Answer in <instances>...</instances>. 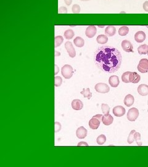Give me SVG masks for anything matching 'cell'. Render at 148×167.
Wrapping results in <instances>:
<instances>
[{"mask_svg": "<svg viewBox=\"0 0 148 167\" xmlns=\"http://www.w3.org/2000/svg\"><path fill=\"white\" fill-rule=\"evenodd\" d=\"M113 113L117 117L123 116L125 114V109L122 106H116L113 109Z\"/></svg>", "mask_w": 148, "mask_h": 167, "instance_id": "9", "label": "cell"}, {"mask_svg": "<svg viewBox=\"0 0 148 167\" xmlns=\"http://www.w3.org/2000/svg\"><path fill=\"white\" fill-rule=\"evenodd\" d=\"M134 138H135V140L136 141V144H137V146H142V142L141 140V134H140V133L136 132L134 134Z\"/></svg>", "mask_w": 148, "mask_h": 167, "instance_id": "28", "label": "cell"}, {"mask_svg": "<svg viewBox=\"0 0 148 167\" xmlns=\"http://www.w3.org/2000/svg\"><path fill=\"white\" fill-rule=\"evenodd\" d=\"M122 48L126 52H133V45L130 41L127 40H125L122 41Z\"/></svg>", "mask_w": 148, "mask_h": 167, "instance_id": "7", "label": "cell"}, {"mask_svg": "<svg viewBox=\"0 0 148 167\" xmlns=\"http://www.w3.org/2000/svg\"><path fill=\"white\" fill-rule=\"evenodd\" d=\"M80 94L85 98H87L89 100L92 97V93L90 92V89L89 88L83 89V90L80 92Z\"/></svg>", "mask_w": 148, "mask_h": 167, "instance_id": "22", "label": "cell"}, {"mask_svg": "<svg viewBox=\"0 0 148 167\" xmlns=\"http://www.w3.org/2000/svg\"><path fill=\"white\" fill-rule=\"evenodd\" d=\"M93 58L96 66L107 74L115 73L120 68L122 62L120 51L111 46L99 47L94 52Z\"/></svg>", "mask_w": 148, "mask_h": 167, "instance_id": "1", "label": "cell"}, {"mask_svg": "<svg viewBox=\"0 0 148 167\" xmlns=\"http://www.w3.org/2000/svg\"><path fill=\"white\" fill-rule=\"evenodd\" d=\"M109 83L112 87H118L120 84L119 78L117 75H112L109 77Z\"/></svg>", "mask_w": 148, "mask_h": 167, "instance_id": "16", "label": "cell"}, {"mask_svg": "<svg viewBox=\"0 0 148 167\" xmlns=\"http://www.w3.org/2000/svg\"><path fill=\"white\" fill-rule=\"evenodd\" d=\"M64 3H66V5L70 6L72 3V0H64Z\"/></svg>", "mask_w": 148, "mask_h": 167, "instance_id": "38", "label": "cell"}, {"mask_svg": "<svg viewBox=\"0 0 148 167\" xmlns=\"http://www.w3.org/2000/svg\"><path fill=\"white\" fill-rule=\"evenodd\" d=\"M139 116V111L137 108H132L127 113V118L130 121H135Z\"/></svg>", "mask_w": 148, "mask_h": 167, "instance_id": "4", "label": "cell"}, {"mask_svg": "<svg viewBox=\"0 0 148 167\" xmlns=\"http://www.w3.org/2000/svg\"><path fill=\"white\" fill-rule=\"evenodd\" d=\"M75 35V33L72 29H68L64 32V37L66 38L67 40H70Z\"/></svg>", "mask_w": 148, "mask_h": 167, "instance_id": "23", "label": "cell"}, {"mask_svg": "<svg viewBox=\"0 0 148 167\" xmlns=\"http://www.w3.org/2000/svg\"><path fill=\"white\" fill-rule=\"evenodd\" d=\"M140 79H141V76L137 73L135 72V78H134V81L133 84H137L140 81Z\"/></svg>", "mask_w": 148, "mask_h": 167, "instance_id": "33", "label": "cell"}, {"mask_svg": "<svg viewBox=\"0 0 148 167\" xmlns=\"http://www.w3.org/2000/svg\"><path fill=\"white\" fill-rule=\"evenodd\" d=\"M147 105H148V101H147Z\"/></svg>", "mask_w": 148, "mask_h": 167, "instance_id": "44", "label": "cell"}, {"mask_svg": "<svg viewBox=\"0 0 148 167\" xmlns=\"http://www.w3.org/2000/svg\"><path fill=\"white\" fill-rule=\"evenodd\" d=\"M59 13H62V14H67V7L64 6H61L59 8Z\"/></svg>", "mask_w": 148, "mask_h": 167, "instance_id": "35", "label": "cell"}, {"mask_svg": "<svg viewBox=\"0 0 148 167\" xmlns=\"http://www.w3.org/2000/svg\"><path fill=\"white\" fill-rule=\"evenodd\" d=\"M134 78H135V72H130V82H133L134 81Z\"/></svg>", "mask_w": 148, "mask_h": 167, "instance_id": "36", "label": "cell"}, {"mask_svg": "<svg viewBox=\"0 0 148 167\" xmlns=\"http://www.w3.org/2000/svg\"><path fill=\"white\" fill-rule=\"evenodd\" d=\"M74 43L76 47H83L85 45V40L80 37H77L74 40Z\"/></svg>", "mask_w": 148, "mask_h": 167, "instance_id": "19", "label": "cell"}, {"mask_svg": "<svg viewBox=\"0 0 148 167\" xmlns=\"http://www.w3.org/2000/svg\"><path fill=\"white\" fill-rule=\"evenodd\" d=\"M138 70L141 73H146L148 71V59H141L138 65Z\"/></svg>", "mask_w": 148, "mask_h": 167, "instance_id": "3", "label": "cell"}, {"mask_svg": "<svg viewBox=\"0 0 148 167\" xmlns=\"http://www.w3.org/2000/svg\"><path fill=\"white\" fill-rule=\"evenodd\" d=\"M78 146H88V144H87L86 142H80L78 144Z\"/></svg>", "mask_w": 148, "mask_h": 167, "instance_id": "40", "label": "cell"}, {"mask_svg": "<svg viewBox=\"0 0 148 167\" xmlns=\"http://www.w3.org/2000/svg\"><path fill=\"white\" fill-rule=\"evenodd\" d=\"M102 116H103V115H96L95 116H94L93 118H97L99 120L102 121Z\"/></svg>", "mask_w": 148, "mask_h": 167, "instance_id": "39", "label": "cell"}, {"mask_svg": "<svg viewBox=\"0 0 148 167\" xmlns=\"http://www.w3.org/2000/svg\"><path fill=\"white\" fill-rule=\"evenodd\" d=\"M135 102V98L131 94H128L126 97H125L124 99V104L125 105L127 106V107H131L133 104H134Z\"/></svg>", "mask_w": 148, "mask_h": 167, "instance_id": "17", "label": "cell"}, {"mask_svg": "<svg viewBox=\"0 0 148 167\" xmlns=\"http://www.w3.org/2000/svg\"><path fill=\"white\" fill-rule=\"evenodd\" d=\"M129 32V29L127 26H122L119 30V35L120 36L127 35Z\"/></svg>", "mask_w": 148, "mask_h": 167, "instance_id": "24", "label": "cell"}, {"mask_svg": "<svg viewBox=\"0 0 148 167\" xmlns=\"http://www.w3.org/2000/svg\"><path fill=\"white\" fill-rule=\"evenodd\" d=\"M80 1H90V0H80Z\"/></svg>", "mask_w": 148, "mask_h": 167, "instance_id": "43", "label": "cell"}, {"mask_svg": "<svg viewBox=\"0 0 148 167\" xmlns=\"http://www.w3.org/2000/svg\"><path fill=\"white\" fill-rule=\"evenodd\" d=\"M113 121V117L110 114H104V115L102 117V123L106 126H109L112 124Z\"/></svg>", "mask_w": 148, "mask_h": 167, "instance_id": "11", "label": "cell"}, {"mask_svg": "<svg viewBox=\"0 0 148 167\" xmlns=\"http://www.w3.org/2000/svg\"><path fill=\"white\" fill-rule=\"evenodd\" d=\"M54 41H55V48H57L62 45L64 41V38L62 36H56L55 37Z\"/></svg>", "mask_w": 148, "mask_h": 167, "instance_id": "26", "label": "cell"}, {"mask_svg": "<svg viewBox=\"0 0 148 167\" xmlns=\"http://www.w3.org/2000/svg\"><path fill=\"white\" fill-rule=\"evenodd\" d=\"M96 41L99 44H106L108 41V37L106 35H100L97 37Z\"/></svg>", "mask_w": 148, "mask_h": 167, "instance_id": "20", "label": "cell"}, {"mask_svg": "<svg viewBox=\"0 0 148 167\" xmlns=\"http://www.w3.org/2000/svg\"><path fill=\"white\" fill-rule=\"evenodd\" d=\"M138 51L139 55H146L148 53V45L146 44L141 45L138 47Z\"/></svg>", "mask_w": 148, "mask_h": 167, "instance_id": "21", "label": "cell"}, {"mask_svg": "<svg viewBox=\"0 0 148 167\" xmlns=\"http://www.w3.org/2000/svg\"><path fill=\"white\" fill-rule=\"evenodd\" d=\"M138 92L141 96H146L148 95V86L141 84L138 87Z\"/></svg>", "mask_w": 148, "mask_h": 167, "instance_id": "15", "label": "cell"}, {"mask_svg": "<svg viewBox=\"0 0 148 167\" xmlns=\"http://www.w3.org/2000/svg\"><path fill=\"white\" fill-rule=\"evenodd\" d=\"M101 121L95 118H92L89 121V126L92 130H97L100 126Z\"/></svg>", "mask_w": 148, "mask_h": 167, "instance_id": "13", "label": "cell"}, {"mask_svg": "<svg viewBox=\"0 0 148 167\" xmlns=\"http://www.w3.org/2000/svg\"><path fill=\"white\" fill-rule=\"evenodd\" d=\"M76 135L78 139H84L87 136V130L83 126H81L77 129L76 131Z\"/></svg>", "mask_w": 148, "mask_h": 167, "instance_id": "12", "label": "cell"}, {"mask_svg": "<svg viewBox=\"0 0 148 167\" xmlns=\"http://www.w3.org/2000/svg\"><path fill=\"white\" fill-rule=\"evenodd\" d=\"M72 13L75 14H78L80 12V7L78 5H74L72 7Z\"/></svg>", "mask_w": 148, "mask_h": 167, "instance_id": "32", "label": "cell"}, {"mask_svg": "<svg viewBox=\"0 0 148 167\" xmlns=\"http://www.w3.org/2000/svg\"><path fill=\"white\" fill-rule=\"evenodd\" d=\"M136 132L135 130H132L131 132H130V134H129L128 136V139H127V142L128 144H132L133 142L135 141V138H134V134Z\"/></svg>", "mask_w": 148, "mask_h": 167, "instance_id": "29", "label": "cell"}, {"mask_svg": "<svg viewBox=\"0 0 148 167\" xmlns=\"http://www.w3.org/2000/svg\"><path fill=\"white\" fill-rule=\"evenodd\" d=\"M61 73L64 78L67 79H70L72 77L74 74L73 67L69 64H66L62 67Z\"/></svg>", "mask_w": 148, "mask_h": 167, "instance_id": "2", "label": "cell"}, {"mask_svg": "<svg viewBox=\"0 0 148 167\" xmlns=\"http://www.w3.org/2000/svg\"><path fill=\"white\" fill-rule=\"evenodd\" d=\"M97 92L101 94H106L109 92L110 88L108 84L105 83H98L94 87Z\"/></svg>", "mask_w": 148, "mask_h": 167, "instance_id": "5", "label": "cell"}, {"mask_svg": "<svg viewBox=\"0 0 148 167\" xmlns=\"http://www.w3.org/2000/svg\"><path fill=\"white\" fill-rule=\"evenodd\" d=\"M65 48L69 54V56L71 58H74L76 56V51L75 48L73 47V45L70 41H67L65 43Z\"/></svg>", "mask_w": 148, "mask_h": 167, "instance_id": "6", "label": "cell"}, {"mask_svg": "<svg viewBox=\"0 0 148 167\" xmlns=\"http://www.w3.org/2000/svg\"><path fill=\"white\" fill-rule=\"evenodd\" d=\"M97 32L96 27L94 25H90L86 29L85 32V35L87 37L90 38H93L95 36L96 33Z\"/></svg>", "mask_w": 148, "mask_h": 167, "instance_id": "8", "label": "cell"}, {"mask_svg": "<svg viewBox=\"0 0 148 167\" xmlns=\"http://www.w3.org/2000/svg\"><path fill=\"white\" fill-rule=\"evenodd\" d=\"M146 33L143 31H138L135 33V40L138 43H142L146 40Z\"/></svg>", "mask_w": 148, "mask_h": 167, "instance_id": "10", "label": "cell"}, {"mask_svg": "<svg viewBox=\"0 0 148 167\" xmlns=\"http://www.w3.org/2000/svg\"><path fill=\"white\" fill-rule=\"evenodd\" d=\"M130 71H127L122 74V80L123 82L130 83Z\"/></svg>", "mask_w": 148, "mask_h": 167, "instance_id": "25", "label": "cell"}, {"mask_svg": "<svg viewBox=\"0 0 148 167\" xmlns=\"http://www.w3.org/2000/svg\"><path fill=\"white\" fill-rule=\"evenodd\" d=\"M116 29L113 25H109L105 29V34L108 37H112L115 34Z\"/></svg>", "mask_w": 148, "mask_h": 167, "instance_id": "18", "label": "cell"}, {"mask_svg": "<svg viewBox=\"0 0 148 167\" xmlns=\"http://www.w3.org/2000/svg\"><path fill=\"white\" fill-rule=\"evenodd\" d=\"M60 53L58 51H56V56H60Z\"/></svg>", "mask_w": 148, "mask_h": 167, "instance_id": "42", "label": "cell"}, {"mask_svg": "<svg viewBox=\"0 0 148 167\" xmlns=\"http://www.w3.org/2000/svg\"><path fill=\"white\" fill-rule=\"evenodd\" d=\"M101 109L102 113L104 114H109L110 112V107H109V105L105 104H102L101 105Z\"/></svg>", "mask_w": 148, "mask_h": 167, "instance_id": "30", "label": "cell"}, {"mask_svg": "<svg viewBox=\"0 0 148 167\" xmlns=\"http://www.w3.org/2000/svg\"><path fill=\"white\" fill-rule=\"evenodd\" d=\"M106 137L104 134H101L100 136H99L96 139L97 144H98V145H100V146L103 145V144L106 142Z\"/></svg>", "mask_w": 148, "mask_h": 167, "instance_id": "27", "label": "cell"}, {"mask_svg": "<svg viewBox=\"0 0 148 167\" xmlns=\"http://www.w3.org/2000/svg\"><path fill=\"white\" fill-rule=\"evenodd\" d=\"M143 9L145 10L146 12H148V1H145L143 3Z\"/></svg>", "mask_w": 148, "mask_h": 167, "instance_id": "37", "label": "cell"}, {"mask_svg": "<svg viewBox=\"0 0 148 167\" xmlns=\"http://www.w3.org/2000/svg\"><path fill=\"white\" fill-rule=\"evenodd\" d=\"M62 79L60 76H56L54 77V86L56 87H59L61 86Z\"/></svg>", "mask_w": 148, "mask_h": 167, "instance_id": "31", "label": "cell"}, {"mask_svg": "<svg viewBox=\"0 0 148 167\" xmlns=\"http://www.w3.org/2000/svg\"><path fill=\"white\" fill-rule=\"evenodd\" d=\"M55 132H58L61 130V124L59 122H55Z\"/></svg>", "mask_w": 148, "mask_h": 167, "instance_id": "34", "label": "cell"}, {"mask_svg": "<svg viewBox=\"0 0 148 167\" xmlns=\"http://www.w3.org/2000/svg\"><path fill=\"white\" fill-rule=\"evenodd\" d=\"M55 70H56V71H55V75L56 74H57L58 73V72H59V67L56 65V64H55Z\"/></svg>", "mask_w": 148, "mask_h": 167, "instance_id": "41", "label": "cell"}, {"mask_svg": "<svg viewBox=\"0 0 148 167\" xmlns=\"http://www.w3.org/2000/svg\"><path fill=\"white\" fill-rule=\"evenodd\" d=\"M72 107L75 110H80L83 107V104L80 100L75 99L72 102Z\"/></svg>", "mask_w": 148, "mask_h": 167, "instance_id": "14", "label": "cell"}, {"mask_svg": "<svg viewBox=\"0 0 148 167\" xmlns=\"http://www.w3.org/2000/svg\"><path fill=\"white\" fill-rule=\"evenodd\" d=\"M147 55H148V53H147Z\"/></svg>", "mask_w": 148, "mask_h": 167, "instance_id": "45", "label": "cell"}]
</instances>
